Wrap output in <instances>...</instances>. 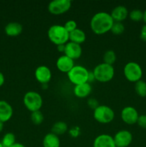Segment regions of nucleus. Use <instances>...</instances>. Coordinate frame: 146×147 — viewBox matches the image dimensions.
<instances>
[{"label":"nucleus","mask_w":146,"mask_h":147,"mask_svg":"<svg viewBox=\"0 0 146 147\" xmlns=\"http://www.w3.org/2000/svg\"><path fill=\"white\" fill-rule=\"evenodd\" d=\"M114 21L110 14L105 11H99L93 15L90 20V27L96 34H103L110 31Z\"/></svg>","instance_id":"nucleus-1"},{"label":"nucleus","mask_w":146,"mask_h":147,"mask_svg":"<svg viewBox=\"0 0 146 147\" xmlns=\"http://www.w3.org/2000/svg\"><path fill=\"white\" fill-rule=\"evenodd\" d=\"M69 34L70 33L66 30L64 26L60 24L52 25L47 31L49 40L57 46L68 42Z\"/></svg>","instance_id":"nucleus-2"},{"label":"nucleus","mask_w":146,"mask_h":147,"mask_svg":"<svg viewBox=\"0 0 146 147\" xmlns=\"http://www.w3.org/2000/svg\"><path fill=\"white\" fill-rule=\"evenodd\" d=\"M94 78L100 83H107L113 78L115 69L113 65L107 63H100L94 68L92 71Z\"/></svg>","instance_id":"nucleus-3"},{"label":"nucleus","mask_w":146,"mask_h":147,"mask_svg":"<svg viewBox=\"0 0 146 147\" xmlns=\"http://www.w3.org/2000/svg\"><path fill=\"white\" fill-rule=\"evenodd\" d=\"M88 76L89 71L82 65H74L67 73L69 80L74 86L88 83Z\"/></svg>","instance_id":"nucleus-4"},{"label":"nucleus","mask_w":146,"mask_h":147,"mask_svg":"<svg viewBox=\"0 0 146 147\" xmlns=\"http://www.w3.org/2000/svg\"><path fill=\"white\" fill-rule=\"evenodd\" d=\"M23 102L25 107L29 111L34 112L40 111L42 106L43 100L39 93L36 91H29L24 96Z\"/></svg>","instance_id":"nucleus-5"},{"label":"nucleus","mask_w":146,"mask_h":147,"mask_svg":"<svg viewBox=\"0 0 146 147\" xmlns=\"http://www.w3.org/2000/svg\"><path fill=\"white\" fill-rule=\"evenodd\" d=\"M93 116L97 122L105 124L113 121L115 118V112L109 106L100 105L94 110Z\"/></svg>","instance_id":"nucleus-6"},{"label":"nucleus","mask_w":146,"mask_h":147,"mask_svg":"<svg viewBox=\"0 0 146 147\" xmlns=\"http://www.w3.org/2000/svg\"><path fill=\"white\" fill-rule=\"evenodd\" d=\"M124 76L128 81L135 83L141 80L143 76V70L138 63L135 62H129L125 65Z\"/></svg>","instance_id":"nucleus-7"},{"label":"nucleus","mask_w":146,"mask_h":147,"mask_svg":"<svg viewBox=\"0 0 146 147\" xmlns=\"http://www.w3.org/2000/svg\"><path fill=\"white\" fill-rule=\"evenodd\" d=\"M72 6L70 0H53L48 4V11L54 15L64 14L67 12Z\"/></svg>","instance_id":"nucleus-8"},{"label":"nucleus","mask_w":146,"mask_h":147,"mask_svg":"<svg viewBox=\"0 0 146 147\" xmlns=\"http://www.w3.org/2000/svg\"><path fill=\"white\" fill-rule=\"evenodd\" d=\"M115 146L117 147H127L133 141V134L127 130H120L113 137Z\"/></svg>","instance_id":"nucleus-9"},{"label":"nucleus","mask_w":146,"mask_h":147,"mask_svg":"<svg viewBox=\"0 0 146 147\" xmlns=\"http://www.w3.org/2000/svg\"><path fill=\"white\" fill-rule=\"evenodd\" d=\"M138 117V112L133 106H126L121 111L122 120L127 124L133 125L137 123Z\"/></svg>","instance_id":"nucleus-10"},{"label":"nucleus","mask_w":146,"mask_h":147,"mask_svg":"<svg viewBox=\"0 0 146 147\" xmlns=\"http://www.w3.org/2000/svg\"><path fill=\"white\" fill-rule=\"evenodd\" d=\"M35 78L42 84H47L52 78V72L47 66L40 65L36 68L34 72Z\"/></svg>","instance_id":"nucleus-11"},{"label":"nucleus","mask_w":146,"mask_h":147,"mask_svg":"<svg viewBox=\"0 0 146 147\" xmlns=\"http://www.w3.org/2000/svg\"><path fill=\"white\" fill-rule=\"evenodd\" d=\"M82 49L80 45L70 41L65 44L64 51V55L72 59L73 60L80 58V56L82 55Z\"/></svg>","instance_id":"nucleus-12"},{"label":"nucleus","mask_w":146,"mask_h":147,"mask_svg":"<svg viewBox=\"0 0 146 147\" xmlns=\"http://www.w3.org/2000/svg\"><path fill=\"white\" fill-rule=\"evenodd\" d=\"M56 66L60 71L68 73L74 66V60L65 55L60 56L56 62Z\"/></svg>","instance_id":"nucleus-13"},{"label":"nucleus","mask_w":146,"mask_h":147,"mask_svg":"<svg viewBox=\"0 0 146 147\" xmlns=\"http://www.w3.org/2000/svg\"><path fill=\"white\" fill-rule=\"evenodd\" d=\"M93 147H116L114 139L109 134H100L94 139Z\"/></svg>","instance_id":"nucleus-14"},{"label":"nucleus","mask_w":146,"mask_h":147,"mask_svg":"<svg viewBox=\"0 0 146 147\" xmlns=\"http://www.w3.org/2000/svg\"><path fill=\"white\" fill-rule=\"evenodd\" d=\"M13 115V109L11 105L5 100H0V121L3 123L10 120Z\"/></svg>","instance_id":"nucleus-15"},{"label":"nucleus","mask_w":146,"mask_h":147,"mask_svg":"<svg viewBox=\"0 0 146 147\" xmlns=\"http://www.w3.org/2000/svg\"><path fill=\"white\" fill-rule=\"evenodd\" d=\"M129 12L127 9L123 5H119L115 7L110 13V16L113 18V21L119 22H122L123 20H125Z\"/></svg>","instance_id":"nucleus-16"},{"label":"nucleus","mask_w":146,"mask_h":147,"mask_svg":"<svg viewBox=\"0 0 146 147\" xmlns=\"http://www.w3.org/2000/svg\"><path fill=\"white\" fill-rule=\"evenodd\" d=\"M23 27L19 22H9L4 27L5 33L9 37H17L22 32Z\"/></svg>","instance_id":"nucleus-17"},{"label":"nucleus","mask_w":146,"mask_h":147,"mask_svg":"<svg viewBox=\"0 0 146 147\" xmlns=\"http://www.w3.org/2000/svg\"><path fill=\"white\" fill-rule=\"evenodd\" d=\"M92 91V87L90 83H82L80 85H77L74 87V94L75 96L80 98H84L87 97Z\"/></svg>","instance_id":"nucleus-18"},{"label":"nucleus","mask_w":146,"mask_h":147,"mask_svg":"<svg viewBox=\"0 0 146 147\" xmlns=\"http://www.w3.org/2000/svg\"><path fill=\"white\" fill-rule=\"evenodd\" d=\"M43 147H60V140L58 136L54 134L50 133L47 134L44 136L42 142Z\"/></svg>","instance_id":"nucleus-19"},{"label":"nucleus","mask_w":146,"mask_h":147,"mask_svg":"<svg viewBox=\"0 0 146 147\" xmlns=\"http://www.w3.org/2000/svg\"><path fill=\"white\" fill-rule=\"evenodd\" d=\"M86 40L85 32L80 28H77L74 31L70 32L69 34V40L72 42L80 45L83 43Z\"/></svg>","instance_id":"nucleus-20"},{"label":"nucleus","mask_w":146,"mask_h":147,"mask_svg":"<svg viewBox=\"0 0 146 147\" xmlns=\"http://www.w3.org/2000/svg\"><path fill=\"white\" fill-rule=\"evenodd\" d=\"M68 130V126L64 121H57L53 124L52 127V133L56 135L64 134Z\"/></svg>","instance_id":"nucleus-21"},{"label":"nucleus","mask_w":146,"mask_h":147,"mask_svg":"<svg viewBox=\"0 0 146 147\" xmlns=\"http://www.w3.org/2000/svg\"><path fill=\"white\" fill-rule=\"evenodd\" d=\"M1 143L4 147H10L16 143L15 135L11 132L5 134L1 139Z\"/></svg>","instance_id":"nucleus-22"},{"label":"nucleus","mask_w":146,"mask_h":147,"mask_svg":"<svg viewBox=\"0 0 146 147\" xmlns=\"http://www.w3.org/2000/svg\"><path fill=\"white\" fill-rule=\"evenodd\" d=\"M135 90L140 97H146V82L144 80H139L135 84Z\"/></svg>","instance_id":"nucleus-23"},{"label":"nucleus","mask_w":146,"mask_h":147,"mask_svg":"<svg viewBox=\"0 0 146 147\" xmlns=\"http://www.w3.org/2000/svg\"><path fill=\"white\" fill-rule=\"evenodd\" d=\"M116 59H117V56H116L115 53L112 50H107L103 55L104 63L108 65H111L114 64L115 62L116 61Z\"/></svg>","instance_id":"nucleus-24"},{"label":"nucleus","mask_w":146,"mask_h":147,"mask_svg":"<svg viewBox=\"0 0 146 147\" xmlns=\"http://www.w3.org/2000/svg\"><path fill=\"white\" fill-rule=\"evenodd\" d=\"M30 119L33 123L36 125H40L43 122L44 117L43 113L40 111H37L31 112Z\"/></svg>","instance_id":"nucleus-25"},{"label":"nucleus","mask_w":146,"mask_h":147,"mask_svg":"<svg viewBox=\"0 0 146 147\" xmlns=\"http://www.w3.org/2000/svg\"><path fill=\"white\" fill-rule=\"evenodd\" d=\"M124 31V24L122 22H114L111 27V30H110V32L115 35H120V34H123Z\"/></svg>","instance_id":"nucleus-26"},{"label":"nucleus","mask_w":146,"mask_h":147,"mask_svg":"<svg viewBox=\"0 0 146 147\" xmlns=\"http://www.w3.org/2000/svg\"><path fill=\"white\" fill-rule=\"evenodd\" d=\"M128 16L130 20H133V21H141L143 19V11H142L140 9H133L129 13Z\"/></svg>","instance_id":"nucleus-27"},{"label":"nucleus","mask_w":146,"mask_h":147,"mask_svg":"<svg viewBox=\"0 0 146 147\" xmlns=\"http://www.w3.org/2000/svg\"><path fill=\"white\" fill-rule=\"evenodd\" d=\"M64 27L66 29V30L70 33L71 32L74 31V30H76V29L77 28V22H76L74 20H68V21H67L65 22Z\"/></svg>","instance_id":"nucleus-28"},{"label":"nucleus","mask_w":146,"mask_h":147,"mask_svg":"<svg viewBox=\"0 0 146 147\" xmlns=\"http://www.w3.org/2000/svg\"><path fill=\"white\" fill-rule=\"evenodd\" d=\"M137 123L140 127L143 128V129H146V115L143 114L139 116Z\"/></svg>","instance_id":"nucleus-29"},{"label":"nucleus","mask_w":146,"mask_h":147,"mask_svg":"<svg viewBox=\"0 0 146 147\" xmlns=\"http://www.w3.org/2000/svg\"><path fill=\"white\" fill-rule=\"evenodd\" d=\"M87 103H88L89 106H90V108H92V109H94V110L99 106L98 102H97V100H96L94 98L89 99L88 101H87Z\"/></svg>","instance_id":"nucleus-30"},{"label":"nucleus","mask_w":146,"mask_h":147,"mask_svg":"<svg viewBox=\"0 0 146 147\" xmlns=\"http://www.w3.org/2000/svg\"><path fill=\"white\" fill-rule=\"evenodd\" d=\"M140 39L143 41L146 42V24L143 26L140 31Z\"/></svg>","instance_id":"nucleus-31"},{"label":"nucleus","mask_w":146,"mask_h":147,"mask_svg":"<svg viewBox=\"0 0 146 147\" xmlns=\"http://www.w3.org/2000/svg\"><path fill=\"white\" fill-rule=\"evenodd\" d=\"M4 81H5V78H4V74L0 71V87L3 86V84L4 83Z\"/></svg>","instance_id":"nucleus-32"},{"label":"nucleus","mask_w":146,"mask_h":147,"mask_svg":"<svg viewBox=\"0 0 146 147\" xmlns=\"http://www.w3.org/2000/svg\"><path fill=\"white\" fill-rule=\"evenodd\" d=\"M94 80H95V78H94V74H93V73L92 72H89L88 83H90V82H92Z\"/></svg>","instance_id":"nucleus-33"},{"label":"nucleus","mask_w":146,"mask_h":147,"mask_svg":"<svg viewBox=\"0 0 146 147\" xmlns=\"http://www.w3.org/2000/svg\"><path fill=\"white\" fill-rule=\"evenodd\" d=\"M64 47H65V45H57V50L60 52H63L64 51Z\"/></svg>","instance_id":"nucleus-34"},{"label":"nucleus","mask_w":146,"mask_h":147,"mask_svg":"<svg viewBox=\"0 0 146 147\" xmlns=\"http://www.w3.org/2000/svg\"><path fill=\"white\" fill-rule=\"evenodd\" d=\"M10 147H26L24 144L21 143H18V142H16L15 144H14L13 145H11Z\"/></svg>","instance_id":"nucleus-35"},{"label":"nucleus","mask_w":146,"mask_h":147,"mask_svg":"<svg viewBox=\"0 0 146 147\" xmlns=\"http://www.w3.org/2000/svg\"><path fill=\"white\" fill-rule=\"evenodd\" d=\"M143 22H145V24H146V9L145 10V11H143Z\"/></svg>","instance_id":"nucleus-36"},{"label":"nucleus","mask_w":146,"mask_h":147,"mask_svg":"<svg viewBox=\"0 0 146 147\" xmlns=\"http://www.w3.org/2000/svg\"><path fill=\"white\" fill-rule=\"evenodd\" d=\"M3 129H4V123H3L2 121H0V133L2 131Z\"/></svg>","instance_id":"nucleus-37"},{"label":"nucleus","mask_w":146,"mask_h":147,"mask_svg":"<svg viewBox=\"0 0 146 147\" xmlns=\"http://www.w3.org/2000/svg\"><path fill=\"white\" fill-rule=\"evenodd\" d=\"M0 147H4L2 146V144H1V142H0Z\"/></svg>","instance_id":"nucleus-38"},{"label":"nucleus","mask_w":146,"mask_h":147,"mask_svg":"<svg viewBox=\"0 0 146 147\" xmlns=\"http://www.w3.org/2000/svg\"><path fill=\"white\" fill-rule=\"evenodd\" d=\"M116 147H117V146H116Z\"/></svg>","instance_id":"nucleus-39"}]
</instances>
